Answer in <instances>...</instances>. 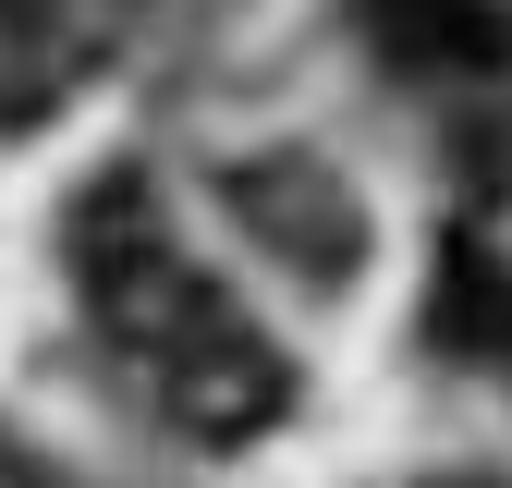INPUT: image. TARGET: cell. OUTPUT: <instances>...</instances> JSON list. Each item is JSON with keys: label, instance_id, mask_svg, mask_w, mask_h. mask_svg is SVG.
Returning <instances> with one entry per match:
<instances>
[{"label": "cell", "instance_id": "5", "mask_svg": "<svg viewBox=\"0 0 512 488\" xmlns=\"http://www.w3.org/2000/svg\"><path fill=\"white\" fill-rule=\"evenodd\" d=\"M366 25L391 37L403 61H500L488 0H366Z\"/></svg>", "mask_w": 512, "mask_h": 488}, {"label": "cell", "instance_id": "2", "mask_svg": "<svg viewBox=\"0 0 512 488\" xmlns=\"http://www.w3.org/2000/svg\"><path fill=\"white\" fill-rule=\"evenodd\" d=\"M147 391H159V415L183 427V440H220V452H232V440H256V427H269V415L293 403L281 354L256 342V318H244V305H232V318H220L196 354H183V366H159Z\"/></svg>", "mask_w": 512, "mask_h": 488}, {"label": "cell", "instance_id": "4", "mask_svg": "<svg viewBox=\"0 0 512 488\" xmlns=\"http://www.w3.org/2000/svg\"><path fill=\"white\" fill-rule=\"evenodd\" d=\"M439 342L452 354H500L512 342V269L488 257V232H452V257H439Z\"/></svg>", "mask_w": 512, "mask_h": 488}, {"label": "cell", "instance_id": "3", "mask_svg": "<svg viewBox=\"0 0 512 488\" xmlns=\"http://www.w3.org/2000/svg\"><path fill=\"white\" fill-rule=\"evenodd\" d=\"M232 208L269 232L293 269H330V281L354 269V196L317 183V159H256V171H232Z\"/></svg>", "mask_w": 512, "mask_h": 488}, {"label": "cell", "instance_id": "1", "mask_svg": "<svg viewBox=\"0 0 512 488\" xmlns=\"http://www.w3.org/2000/svg\"><path fill=\"white\" fill-rule=\"evenodd\" d=\"M74 281H86V318L135 354L147 379H159V366H183V354L232 318V293L159 232L147 183H98V196L74 208Z\"/></svg>", "mask_w": 512, "mask_h": 488}, {"label": "cell", "instance_id": "6", "mask_svg": "<svg viewBox=\"0 0 512 488\" xmlns=\"http://www.w3.org/2000/svg\"><path fill=\"white\" fill-rule=\"evenodd\" d=\"M439 488H500V476H439Z\"/></svg>", "mask_w": 512, "mask_h": 488}]
</instances>
